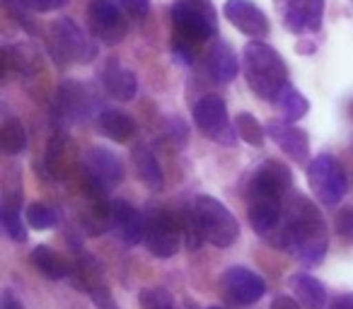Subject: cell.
<instances>
[{"label":"cell","mask_w":353,"mask_h":309,"mask_svg":"<svg viewBox=\"0 0 353 309\" xmlns=\"http://www.w3.org/2000/svg\"><path fill=\"white\" fill-rule=\"evenodd\" d=\"M303 266H319L329 249V227L314 203L303 196H293L283 203V222L274 239Z\"/></svg>","instance_id":"cell-1"},{"label":"cell","mask_w":353,"mask_h":309,"mask_svg":"<svg viewBox=\"0 0 353 309\" xmlns=\"http://www.w3.org/2000/svg\"><path fill=\"white\" fill-rule=\"evenodd\" d=\"M242 70L250 89L264 102H276L281 89L288 85V68L276 49L261 39H252L242 49Z\"/></svg>","instance_id":"cell-2"},{"label":"cell","mask_w":353,"mask_h":309,"mask_svg":"<svg viewBox=\"0 0 353 309\" xmlns=\"http://www.w3.org/2000/svg\"><path fill=\"white\" fill-rule=\"evenodd\" d=\"M192 208L196 215L199 230L208 244L228 249L240 239V222L228 211L225 203H221L213 196H199Z\"/></svg>","instance_id":"cell-3"},{"label":"cell","mask_w":353,"mask_h":309,"mask_svg":"<svg viewBox=\"0 0 353 309\" xmlns=\"http://www.w3.org/2000/svg\"><path fill=\"white\" fill-rule=\"evenodd\" d=\"M176 39L203 44L216 34V10L208 0H176L170 10Z\"/></svg>","instance_id":"cell-4"},{"label":"cell","mask_w":353,"mask_h":309,"mask_svg":"<svg viewBox=\"0 0 353 309\" xmlns=\"http://www.w3.org/2000/svg\"><path fill=\"white\" fill-rule=\"evenodd\" d=\"M49 51L59 65L90 63L97 56V46L85 36L73 17H61L49 27Z\"/></svg>","instance_id":"cell-5"},{"label":"cell","mask_w":353,"mask_h":309,"mask_svg":"<svg viewBox=\"0 0 353 309\" xmlns=\"http://www.w3.org/2000/svg\"><path fill=\"white\" fill-rule=\"evenodd\" d=\"M307 184L312 196L324 206H339L348 191V177L343 164L334 155L322 152L310 162Z\"/></svg>","instance_id":"cell-6"},{"label":"cell","mask_w":353,"mask_h":309,"mask_svg":"<svg viewBox=\"0 0 353 309\" xmlns=\"http://www.w3.org/2000/svg\"><path fill=\"white\" fill-rule=\"evenodd\" d=\"M182 217L167 208H150L145 213V246L157 259H170L182 244Z\"/></svg>","instance_id":"cell-7"},{"label":"cell","mask_w":353,"mask_h":309,"mask_svg":"<svg viewBox=\"0 0 353 309\" xmlns=\"http://www.w3.org/2000/svg\"><path fill=\"white\" fill-rule=\"evenodd\" d=\"M194 123L208 140L223 147H232L240 138L235 131V123H230V116H228L225 99L218 94H206L194 104Z\"/></svg>","instance_id":"cell-8"},{"label":"cell","mask_w":353,"mask_h":309,"mask_svg":"<svg viewBox=\"0 0 353 309\" xmlns=\"http://www.w3.org/2000/svg\"><path fill=\"white\" fill-rule=\"evenodd\" d=\"M83 172H85V184L88 191L94 193H107L114 187L123 182L126 169L123 162L107 147H90L83 155Z\"/></svg>","instance_id":"cell-9"},{"label":"cell","mask_w":353,"mask_h":309,"mask_svg":"<svg viewBox=\"0 0 353 309\" xmlns=\"http://www.w3.org/2000/svg\"><path fill=\"white\" fill-rule=\"evenodd\" d=\"M88 25L94 39L107 46L121 44L128 34V20L114 0H90Z\"/></svg>","instance_id":"cell-10"},{"label":"cell","mask_w":353,"mask_h":309,"mask_svg":"<svg viewBox=\"0 0 353 309\" xmlns=\"http://www.w3.org/2000/svg\"><path fill=\"white\" fill-rule=\"evenodd\" d=\"M97 109V97L85 83L63 80L56 89V116L61 123H85Z\"/></svg>","instance_id":"cell-11"},{"label":"cell","mask_w":353,"mask_h":309,"mask_svg":"<svg viewBox=\"0 0 353 309\" xmlns=\"http://www.w3.org/2000/svg\"><path fill=\"white\" fill-rule=\"evenodd\" d=\"M221 290L232 304L237 307H252L266 292V280L259 273L245 266H230L221 275Z\"/></svg>","instance_id":"cell-12"},{"label":"cell","mask_w":353,"mask_h":309,"mask_svg":"<svg viewBox=\"0 0 353 309\" xmlns=\"http://www.w3.org/2000/svg\"><path fill=\"white\" fill-rule=\"evenodd\" d=\"M283 27L293 34H314L322 27L324 0H274Z\"/></svg>","instance_id":"cell-13"},{"label":"cell","mask_w":353,"mask_h":309,"mask_svg":"<svg viewBox=\"0 0 353 309\" xmlns=\"http://www.w3.org/2000/svg\"><path fill=\"white\" fill-rule=\"evenodd\" d=\"M293 189V174L288 164L279 160H264L250 177V196L252 198H279L283 201Z\"/></svg>","instance_id":"cell-14"},{"label":"cell","mask_w":353,"mask_h":309,"mask_svg":"<svg viewBox=\"0 0 353 309\" xmlns=\"http://www.w3.org/2000/svg\"><path fill=\"white\" fill-rule=\"evenodd\" d=\"M109 230L119 237L123 246H138L145 239V215L123 198L109 206Z\"/></svg>","instance_id":"cell-15"},{"label":"cell","mask_w":353,"mask_h":309,"mask_svg":"<svg viewBox=\"0 0 353 309\" xmlns=\"http://www.w3.org/2000/svg\"><path fill=\"white\" fill-rule=\"evenodd\" d=\"M223 12H225V20L250 39H266L269 36V17L252 0H228L223 6Z\"/></svg>","instance_id":"cell-16"},{"label":"cell","mask_w":353,"mask_h":309,"mask_svg":"<svg viewBox=\"0 0 353 309\" xmlns=\"http://www.w3.org/2000/svg\"><path fill=\"white\" fill-rule=\"evenodd\" d=\"M266 133L271 136V140L281 147L283 155H288L295 164H305L310 158V138L303 128H298L293 121H281V118H274V121L266 123Z\"/></svg>","instance_id":"cell-17"},{"label":"cell","mask_w":353,"mask_h":309,"mask_svg":"<svg viewBox=\"0 0 353 309\" xmlns=\"http://www.w3.org/2000/svg\"><path fill=\"white\" fill-rule=\"evenodd\" d=\"M247 217H250V225L254 227V232L259 237H266V239H276L281 230V222H283V201L279 198H252L250 211H247Z\"/></svg>","instance_id":"cell-18"},{"label":"cell","mask_w":353,"mask_h":309,"mask_svg":"<svg viewBox=\"0 0 353 309\" xmlns=\"http://www.w3.org/2000/svg\"><path fill=\"white\" fill-rule=\"evenodd\" d=\"M102 85L109 97L119 102H131L138 94V75L117 58H112L102 70Z\"/></svg>","instance_id":"cell-19"},{"label":"cell","mask_w":353,"mask_h":309,"mask_svg":"<svg viewBox=\"0 0 353 309\" xmlns=\"http://www.w3.org/2000/svg\"><path fill=\"white\" fill-rule=\"evenodd\" d=\"M0 225H3V232L12 242H17V244L27 242V225L22 220V187L17 189L6 187L3 203H0Z\"/></svg>","instance_id":"cell-20"},{"label":"cell","mask_w":353,"mask_h":309,"mask_svg":"<svg viewBox=\"0 0 353 309\" xmlns=\"http://www.w3.org/2000/svg\"><path fill=\"white\" fill-rule=\"evenodd\" d=\"M288 285L293 290L295 299L303 304V309H327L329 295L319 278L310 273H295L288 278Z\"/></svg>","instance_id":"cell-21"},{"label":"cell","mask_w":353,"mask_h":309,"mask_svg":"<svg viewBox=\"0 0 353 309\" xmlns=\"http://www.w3.org/2000/svg\"><path fill=\"white\" fill-rule=\"evenodd\" d=\"M131 160H133V167H136L138 179H141L150 191L157 193L165 189V174H162V167H160V162H157L155 152L150 150V145H145V142L136 145L131 152Z\"/></svg>","instance_id":"cell-22"},{"label":"cell","mask_w":353,"mask_h":309,"mask_svg":"<svg viewBox=\"0 0 353 309\" xmlns=\"http://www.w3.org/2000/svg\"><path fill=\"white\" fill-rule=\"evenodd\" d=\"M237 70H240V61H237L235 51L228 41H216L213 49L208 51V73L216 83L228 85L235 80Z\"/></svg>","instance_id":"cell-23"},{"label":"cell","mask_w":353,"mask_h":309,"mask_svg":"<svg viewBox=\"0 0 353 309\" xmlns=\"http://www.w3.org/2000/svg\"><path fill=\"white\" fill-rule=\"evenodd\" d=\"M97 126L114 142H128L136 133V121L131 118V114L121 109H102L97 116Z\"/></svg>","instance_id":"cell-24"},{"label":"cell","mask_w":353,"mask_h":309,"mask_svg":"<svg viewBox=\"0 0 353 309\" xmlns=\"http://www.w3.org/2000/svg\"><path fill=\"white\" fill-rule=\"evenodd\" d=\"M30 264L34 266L37 273L44 275L46 280H63L65 275L70 273V266L65 264L63 256H59L51 246H46V244H39L32 249Z\"/></svg>","instance_id":"cell-25"},{"label":"cell","mask_w":353,"mask_h":309,"mask_svg":"<svg viewBox=\"0 0 353 309\" xmlns=\"http://www.w3.org/2000/svg\"><path fill=\"white\" fill-rule=\"evenodd\" d=\"M276 107H279L281 116L285 118V121H300V118L305 116V114L310 111V104L307 99L303 97V92H298V89L293 87V85H285L283 89H281V94L276 97Z\"/></svg>","instance_id":"cell-26"},{"label":"cell","mask_w":353,"mask_h":309,"mask_svg":"<svg viewBox=\"0 0 353 309\" xmlns=\"http://www.w3.org/2000/svg\"><path fill=\"white\" fill-rule=\"evenodd\" d=\"M0 147L10 158L22 155L27 150V131L17 118H6V123L0 128Z\"/></svg>","instance_id":"cell-27"},{"label":"cell","mask_w":353,"mask_h":309,"mask_svg":"<svg viewBox=\"0 0 353 309\" xmlns=\"http://www.w3.org/2000/svg\"><path fill=\"white\" fill-rule=\"evenodd\" d=\"M235 131H237V136H240V140H245L247 145H254V147L264 145L266 136H269V133H266V128L247 111H242V114H237V116H235Z\"/></svg>","instance_id":"cell-28"},{"label":"cell","mask_w":353,"mask_h":309,"mask_svg":"<svg viewBox=\"0 0 353 309\" xmlns=\"http://www.w3.org/2000/svg\"><path fill=\"white\" fill-rule=\"evenodd\" d=\"M25 217L32 230H49V227H54L59 222V213L46 206V203H30Z\"/></svg>","instance_id":"cell-29"},{"label":"cell","mask_w":353,"mask_h":309,"mask_svg":"<svg viewBox=\"0 0 353 309\" xmlns=\"http://www.w3.org/2000/svg\"><path fill=\"white\" fill-rule=\"evenodd\" d=\"M138 302H141V309H179V304L165 288H143Z\"/></svg>","instance_id":"cell-30"},{"label":"cell","mask_w":353,"mask_h":309,"mask_svg":"<svg viewBox=\"0 0 353 309\" xmlns=\"http://www.w3.org/2000/svg\"><path fill=\"white\" fill-rule=\"evenodd\" d=\"M165 138L174 147H184L189 140V126L179 116H170L165 123Z\"/></svg>","instance_id":"cell-31"},{"label":"cell","mask_w":353,"mask_h":309,"mask_svg":"<svg viewBox=\"0 0 353 309\" xmlns=\"http://www.w3.org/2000/svg\"><path fill=\"white\" fill-rule=\"evenodd\" d=\"M8 3H15L20 10L32 12H54L68 6V0H8Z\"/></svg>","instance_id":"cell-32"},{"label":"cell","mask_w":353,"mask_h":309,"mask_svg":"<svg viewBox=\"0 0 353 309\" xmlns=\"http://www.w3.org/2000/svg\"><path fill=\"white\" fill-rule=\"evenodd\" d=\"M85 292L90 295V299L94 302V307L97 309H119V304L112 299V295H109L107 285H104V280H99V283L90 285V288H85Z\"/></svg>","instance_id":"cell-33"},{"label":"cell","mask_w":353,"mask_h":309,"mask_svg":"<svg viewBox=\"0 0 353 309\" xmlns=\"http://www.w3.org/2000/svg\"><path fill=\"white\" fill-rule=\"evenodd\" d=\"M334 230L343 242L353 244V208H341L334 217Z\"/></svg>","instance_id":"cell-34"},{"label":"cell","mask_w":353,"mask_h":309,"mask_svg":"<svg viewBox=\"0 0 353 309\" xmlns=\"http://www.w3.org/2000/svg\"><path fill=\"white\" fill-rule=\"evenodd\" d=\"M119 6L136 20H145L150 12V0H119Z\"/></svg>","instance_id":"cell-35"},{"label":"cell","mask_w":353,"mask_h":309,"mask_svg":"<svg viewBox=\"0 0 353 309\" xmlns=\"http://www.w3.org/2000/svg\"><path fill=\"white\" fill-rule=\"evenodd\" d=\"M271 309H303V304L295 297H288V295H281L271 302Z\"/></svg>","instance_id":"cell-36"},{"label":"cell","mask_w":353,"mask_h":309,"mask_svg":"<svg viewBox=\"0 0 353 309\" xmlns=\"http://www.w3.org/2000/svg\"><path fill=\"white\" fill-rule=\"evenodd\" d=\"M0 309H25L22 302L15 297L12 290H3V297H0Z\"/></svg>","instance_id":"cell-37"},{"label":"cell","mask_w":353,"mask_h":309,"mask_svg":"<svg viewBox=\"0 0 353 309\" xmlns=\"http://www.w3.org/2000/svg\"><path fill=\"white\" fill-rule=\"evenodd\" d=\"M329 309H353V295H339L329 302Z\"/></svg>","instance_id":"cell-38"},{"label":"cell","mask_w":353,"mask_h":309,"mask_svg":"<svg viewBox=\"0 0 353 309\" xmlns=\"http://www.w3.org/2000/svg\"><path fill=\"white\" fill-rule=\"evenodd\" d=\"M348 114H351V118H353V102L348 104Z\"/></svg>","instance_id":"cell-39"},{"label":"cell","mask_w":353,"mask_h":309,"mask_svg":"<svg viewBox=\"0 0 353 309\" xmlns=\"http://www.w3.org/2000/svg\"><path fill=\"white\" fill-rule=\"evenodd\" d=\"M206 309H223V307H206Z\"/></svg>","instance_id":"cell-40"}]
</instances>
